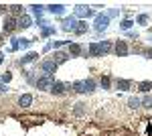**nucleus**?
I'll list each match as a JSON object with an SVG mask.
<instances>
[{
    "instance_id": "1",
    "label": "nucleus",
    "mask_w": 152,
    "mask_h": 136,
    "mask_svg": "<svg viewBox=\"0 0 152 136\" xmlns=\"http://www.w3.org/2000/svg\"><path fill=\"white\" fill-rule=\"evenodd\" d=\"M53 83H55V77H49V75H41V77L37 79L35 87H37L39 91H51Z\"/></svg>"
},
{
    "instance_id": "2",
    "label": "nucleus",
    "mask_w": 152,
    "mask_h": 136,
    "mask_svg": "<svg viewBox=\"0 0 152 136\" xmlns=\"http://www.w3.org/2000/svg\"><path fill=\"white\" fill-rule=\"evenodd\" d=\"M39 67H41V71H43V75H49V77H53L55 73H57V63L53 61V59H49V61H41L39 63Z\"/></svg>"
},
{
    "instance_id": "3",
    "label": "nucleus",
    "mask_w": 152,
    "mask_h": 136,
    "mask_svg": "<svg viewBox=\"0 0 152 136\" xmlns=\"http://www.w3.org/2000/svg\"><path fill=\"white\" fill-rule=\"evenodd\" d=\"M94 26H95V31H97V33H104L105 29L110 26V16H107V14H95Z\"/></svg>"
},
{
    "instance_id": "4",
    "label": "nucleus",
    "mask_w": 152,
    "mask_h": 136,
    "mask_svg": "<svg viewBox=\"0 0 152 136\" xmlns=\"http://www.w3.org/2000/svg\"><path fill=\"white\" fill-rule=\"evenodd\" d=\"M61 29L65 31V33H73L75 29H77V16H65L63 18V23H61Z\"/></svg>"
},
{
    "instance_id": "5",
    "label": "nucleus",
    "mask_w": 152,
    "mask_h": 136,
    "mask_svg": "<svg viewBox=\"0 0 152 136\" xmlns=\"http://www.w3.org/2000/svg\"><path fill=\"white\" fill-rule=\"evenodd\" d=\"M73 16L87 18V16H94V10H91V6H87V4H77V6H75V12H73Z\"/></svg>"
},
{
    "instance_id": "6",
    "label": "nucleus",
    "mask_w": 152,
    "mask_h": 136,
    "mask_svg": "<svg viewBox=\"0 0 152 136\" xmlns=\"http://www.w3.org/2000/svg\"><path fill=\"white\" fill-rule=\"evenodd\" d=\"M2 29L4 33H12L14 29H18V23H16V16H4V23H2Z\"/></svg>"
},
{
    "instance_id": "7",
    "label": "nucleus",
    "mask_w": 152,
    "mask_h": 136,
    "mask_svg": "<svg viewBox=\"0 0 152 136\" xmlns=\"http://www.w3.org/2000/svg\"><path fill=\"white\" fill-rule=\"evenodd\" d=\"M114 53H116L118 57H126L128 55L130 49H128V45H126V41H122V39L116 41V43H114Z\"/></svg>"
},
{
    "instance_id": "8",
    "label": "nucleus",
    "mask_w": 152,
    "mask_h": 136,
    "mask_svg": "<svg viewBox=\"0 0 152 136\" xmlns=\"http://www.w3.org/2000/svg\"><path fill=\"white\" fill-rule=\"evenodd\" d=\"M83 53H87L85 47H81L79 43H69V57H79Z\"/></svg>"
},
{
    "instance_id": "9",
    "label": "nucleus",
    "mask_w": 152,
    "mask_h": 136,
    "mask_svg": "<svg viewBox=\"0 0 152 136\" xmlns=\"http://www.w3.org/2000/svg\"><path fill=\"white\" fill-rule=\"evenodd\" d=\"M53 61H55L57 65L67 63V61H69V51H55V53H53Z\"/></svg>"
},
{
    "instance_id": "10",
    "label": "nucleus",
    "mask_w": 152,
    "mask_h": 136,
    "mask_svg": "<svg viewBox=\"0 0 152 136\" xmlns=\"http://www.w3.org/2000/svg\"><path fill=\"white\" fill-rule=\"evenodd\" d=\"M65 91H67V83H63V81H55L53 87H51L53 96H65Z\"/></svg>"
},
{
    "instance_id": "11",
    "label": "nucleus",
    "mask_w": 152,
    "mask_h": 136,
    "mask_svg": "<svg viewBox=\"0 0 152 136\" xmlns=\"http://www.w3.org/2000/svg\"><path fill=\"white\" fill-rule=\"evenodd\" d=\"M16 23H18V29L23 31V29H31V26H33V18H31L28 14H23V16L16 18Z\"/></svg>"
},
{
    "instance_id": "12",
    "label": "nucleus",
    "mask_w": 152,
    "mask_h": 136,
    "mask_svg": "<svg viewBox=\"0 0 152 136\" xmlns=\"http://www.w3.org/2000/svg\"><path fill=\"white\" fill-rule=\"evenodd\" d=\"M71 90L75 91V93H87V85H85V79H77V81H73Z\"/></svg>"
},
{
    "instance_id": "13",
    "label": "nucleus",
    "mask_w": 152,
    "mask_h": 136,
    "mask_svg": "<svg viewBox=\"0 0 152 136\" xmlns=\"http://www.w3.org/2000/svg\"><path fill=\"white\" fill-rule=\"evenodd\" d=\"M87 53H89V57H104L102 49H99V43H89L87 45Z\"/></svg>"
},
{
    "instance_id": "14",
    "label": "nucleus",
    "mask_w": 152,
    "mask_h": 136,
    "mask_svg": "<svg viewBox=\"0 0 152 136\" xmlns=\"http://www.w3.org/2000/svg\"><path fill=\"white\" fill-rule=\"evenodd\" d=\"M47 10L51 12V14H57V16H61V14H65V4H49Z\"/></svg>"
},
{
    "instance_id": "15",
    "label": "nucleus",
    "mask_w": 152,
    "mask_h": 136,
    "mask_svg": "<svg viewBox=\"0 0 152 136\" xmlns=\"http://www.w3.org/2000/svg\"><path fill=\"white\" fill-rule=\"evenodd\" d=\"M130 87H132V81H130V79H120V77L116 79V90H120V91H128Z\"/></svg>"
},
{
    "instance_id": "16",
    "label": "nucleus",
    "mask_w": 152,
    "mask_h": 136,
    "mask_svg": "<svg viewBox=\"0 0 152 136\" xmlns=\"http://www.w3.org/2000/svg\"><path fill=\"white\" fill-rule=\"evenodd\" d=\"M33 100H35V98H33L31 93H23V96L18 98V106H20V108H28V106L33 104Z\"/></svg>"
},
{
    "instance_id": "17",
    "label": "nucleus",
    "mask_w": 152,
    "mask_h": 136,
    "mask_svg": "<svg viewBox=\"0 0 152 136\" xmlns=\"http://www.w3.org/2000/svg\"><path fill=\"white\" fill-rule=\"evenodd\" d=\"M37 57H39V53H35V51H31V53H26V55H23V59L18 61L20 65H26V63H33V61H37Z\"/></svg>"
},
{
    "instance_id": "18",
    "label": "nucleus",
    "mask_w": 152,
    "mask_h": 136,
    "mask_svg": "<svg viewBox=\"0 0 152 136\" xmlns=\"http://www.w3.org/2000/svg\"><path fill=\"white\" fill-rule=\"evenodd\" d=\"M85 112H87V104H85V102L75 104V108H73V116H83Z\"/></svg>"
},
{
    "instance_id": "19",
    "label": "nucleus",
    "mask_w": 152,
    "mask_h": 136,
    "mask_svg": "<svg viewBox=\"0 0 152 136\" xmlns=\"http://www.w3.org/2000/svg\"><path fill=\"white\" fill-rule=\"evenodd\" d=\"M140 106H142V100L138 98V96H132V98L128 100V108L130 110H138Z\"/></svg>"
},
{
    "instance_id": "20",
    "label": "nucleus",
    "mask_w": 152,
    "mask_h": 136,
    "mask_svg": "<svg viewBox=\"0 0 152 136\" xmlns=\"http://www.w3.org/2000/svg\"><path fill=\"white\" fill-rule=\"evenodd\" d=\"M99 49H102L104 55H107V53L114 51V45H112V41H99Z\"/></svg>"
},
{
    "instance_id": "21",
    "label": "nucleus",
    "mask_w": 152,
    "mask_h": 136,
    "mask_svg": "<svg viewBox=\"0 0 152 136\" xmlns=\"http://www.w3.org/2000/svg\"><path fill=\"white\" fill-rule=\"evenodd\" d=\"M87 31H89V24L85 23V21H79V23H77V29H75L73 33L75 35H85Z\"/></svg>"
},
{
    "instance_id": "22",
    "label": "nucleus",
    "mask_w": 152,
    "mask_h": 136,
    "mask_svg": "<svg viewBox=\"0 0 152 136\" xmlns=\"http://www.w3.org/2000/svg\"><path fill=\"white\" fill-rule=\"evenodd\" d=\"M136 23H138V24H142V26H146V24L150 23V14H146V12L138 14V16H136Z\"/></svg>"
},
{
    "instance_id": "23",
    "label": "nucleus",
    "mask_w": 152,
    "mask_h": 136,
    "mask_svg": "<svg viewBox=\"0 0 152 136\" xmlns=\"http://www.w3.org/2000/svg\"><path fill=\"white\" fill-rule=\"evenodd\" d=\"M138 90L140 91H144V93H150V90H152V81H140V83H138Z\"/></svg>"
},
{
    "instance_id": "24",
    "label": "nucleus",
    "mask_w": 152,
    "mask_h": 136,
    "mask_svg": "<svg viewBox=\"0 0 152 136\" xmlns=\"http://www.w3.org/2000/svg\"><path fill=\"white\" fill-rule=\"evenodd\" d=\"M142 108H144V110H152V96L150 93H146V96L142 98Z\"/></svg>"
},
{
    "instance_id": "25",
    "label": "nucleus",
    "mask_w": 152,
    "mask_h": 136,
    "mask_svg": "<svg viewBox=\"0 0 152 136\" xmlns=\"http://www.w3.org/2000/svg\"><path fill=\"white\" fill-rule=\"evenodd\" d=\"M134 24H136V23H134L132 18H126V21H122V23H120V29H122V31H130Z\"/></svg>"
},
{
    "instance_id": "26",
    "label": "nucleus",
    "mask_w": 152,
    "mask_h": 136,
    "mask_svg": "<svg viewBox=\"0 0 152 136\" xmlns=\"http://www.w3.org/2000/svg\"><path fill=\"white\" fill-rule=\"evenodd\" d=\"M85 85H87V93H94L95 91V87H97V83H95V79H85Z\"/></svg>"
},
{
    "instance_id": "27",
    "label": "nucleus",
    "mask_w": 152,
    "mask_h": 136,
    "mask_svg": "<svg viewBox=\"0 0 152 136\" xmlns=\"http://www.w3.org/2000/svg\"><path fill=\"white\" fill-rule=\"evenodd\" d=\"M24 77H26V81H28V83H33V85H35L37 79H39V77L35 75V71H24Z\"/></svg>"
},
{
    "instance_id": "28",
    "label": "nucleus",
    "mask_w": 152,
    "mask_h": 136,
    "mask_svg": "<svg viewBox=\"0 0 152 136\" xmlns=\"http://www.w3.org/2000/svg\"><path fill=\"white\" fill-rule=\"evenodd\" d=\"M28 8H31V10L35 12V14L39 16V18H41V14H43V10H45V6H43V4H33V6H28Z\"/></svg>"
},
{
    "instance_id": "29",
    "label": "nucleus",
    "mask_w": 152,
    "mask_h": 136,
    "mask_svg": "<svg viewBox=\"0 0 152 136\" xmlns=\"http://www.w3.org/2000/svg\"><path fill=\"white\" fill-rule=\"evenodd\" d=\"M10 12H12V16H14V14H20V16H23L24 6H20V4H12V6H10Z\"/></svg>"
},
{
    "instance_id": "30",
    "label": "nucleus",
    "mask_w": 152,
    "mask_h": 136,
    "mask_svg": "<svg viewBox=\"0 0 152 136\" xmlns=\"http://www.w3.org/2000/svg\"><path fill=\"white\" fill-rule=\"evenodd\" d=\"M18 49H20V39L12 37L10 39V51H18Z\"/></svg>"
},
{
    "instance_id": "31",
    "label": "nucleus",
    "mask_w": 152,
    "mask_h": 136,
    "mask_svg": "<svg viewBox=\"0 0 152 136\" xmlns=\"http://www.w3.org/2000/svg\"><path fill=\"white\" fill-rule=\"evenodd\" d=\"M49 35H55V26H45V29H41V37L45 39Z\"/></svg>"
},
{
    "instance_id": "32",
    "label": "nucleus",
    "mask_w": 152,
    "mask_h": 136,
    "mask_svg": "<svg viewBox=\"0 0 152 136\" xmlns=\"http://www.w3.org/2000/svg\"><path fill=\"white\" fill-rule=\"evenodd\" d=\"M110 77L107 75H102V79H99V85H102V90H110Z\"/></svg>"
},
{
    "instance_id": "33",
    "label": "nucleus",
    "mask_w": 152,
    "mask_h": 136,
    "mask_svg": "<svg viewBox=\"0 0 152 136\" xmlns=\"http://www.w3.org/2000/svg\"><path fill=\"white\" fill-rule=\"evenodd\" d=\"M10 79H12V73H10V71H6V73H2V75H0V81H4V83H8Z\"/></svg>"
},
{
    "instance_id": "34",
    "label": "nucleus",
    "mask_w": 152,
    "mask_h": 136,
    "mask_svg": "<svg viewBox=\"0 0 152 136\" xmlns=\"http://www.w3.org/2000/svg\"><path fill=\"white\" fill-rule=\"evenodd\" d=\"M31 43H33L31 39H20V47H23V49H26V47H31Z\"/></svg>"
},
{
    "instance_id": "35",
    "label": "nucleus",
    "mask_w": 152,
    "mask_h": 136,
    "mask_svg": "<svg viewBox=\"0 0 152 136\" xmlns=\"http://www.w3.org/2000/svg\"><path fill=\"white\" fill-rule=\"evenodd\" d=\"M118 14H120V10H118V8H112V10H107V16H110V18H114V16H118Z\"/></svg>"
},
{
    "instance_id": "36",
    "label": "nucleus",
    "mask_w": 152,
    "mask_h": 136,
    "mask_svg": "<svg viewBox=\"0 0 152 136\" xmlns=\"http://www.w3.org/2000/svg\"><path fill=\"white\" fill-rule=\"evenodd\" d=\"M144 57H148V59H152V47H150V49H146V51H144Z\"/></svg>"
},
{
    "instance_id": "37",
    "label": "nucleus",
    "mask_w": 152,
    "mask_h": 136,
    "mask_svg": "<svg viewBox=\"0 0 152 136\" xmlns=\"http://www.w3.org/2000/svg\"><path fill=\"white\" fill-rule=\"evenodd\" d=\"M8 90V87H6V85H0V93H4V91Z\"/></svg>"
},
{
    "instance_id": "38",
    "label": "nucleus",
    "mask_w": 152,
    "mask_h": 136,
    "mask_svg": "<svg viewBox=\"0 0 152 136\" xmlns=\"http://www.w3.org/2000/svg\"><path fill=\"white\" fill-rule=\"evenodd\" d=\"M2 61H4V53L0 51V63H2Z\"/></svg>"
},
{
    "instance_id": "39",
    "label": "nucleus",
    "mask_w": 152,
    "mask_h": 136,
    "mask_svg": "<svg viewBox=\"0 0 152 136\" xmlns=\"http://www.w3.org/2000/svg\"><path fill=\"white\" fill-rule=\"evenodd\" d=\"M4 10H6V6H0V12H4Z\"/></svg>"
}]
</instances>
